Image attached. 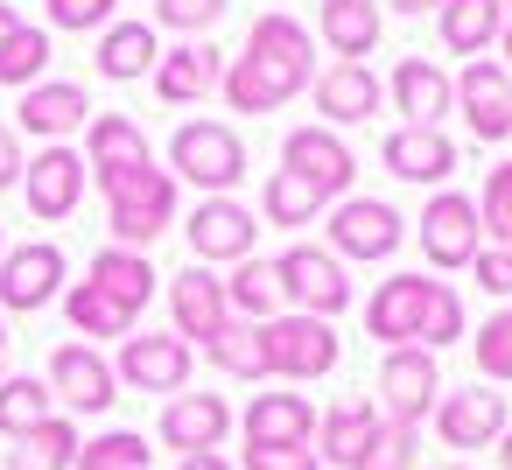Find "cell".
Returning a JSON list of instances; mask_svg holds the SVG:
<instances>
[{
	"instance_id": "55",
	"label": "cell",
	"mask_w": 512,
	"mask_h": 470,
	"mask_svg": "<svg viewBox=\"0 0 512 470\" xmlns=\"http://www.w3.org/2000/svg\"><path fill=\"white\" fill-rule=\"evenodd\" d=\"M498 43H505V57H512V22H505V36H498Z\"/></svg>"
},
{
	"instance_id": "15",
	"label": "cell",
	"mask_w": 512,
	"mask_h": 470,
	"mask_svg": "<svg viewBox=\"0 0 512 470\" xmlns=\"http://www.w3.org/2000/svg\"><path fill=\"white\" fill-rule=\"evenodd\" d=\"M456 113L477 141H505L512 134V71L498 57H470L456 78Z\"/></svg>"
},
{
	"instance_id": "52",
	"label": "cell",
	"mask_w": 512,
	"mask_h": 470,
	"mask_svg": "<svg viewBox=\"0 0 512 470\" xmlns=\"http://www.w3.org/2000/svg\"><path fill=\"white\" fill-rule=\"evenodd\" d=\"M15 29H22V15H15V8H8V0H0V43H8V36H15Z\"/></svg>"
},
{
	"instance_id": "53",
	"label": "cell",
	"mask_w": 512,
	"mask_h": 470,
	"mask_svg": "<svg viewBox=\"0 0 512 470\" xmlns=\"http://www.w3.org/2000/svg\"><path fill=\"white\" fill-rule=\"evenodd\" d=\"M498 463H505V470H512V428H505V435H498Z\"/></svg>"
},
{
	"instance_id": "25",
	"label": "cell",
	"mask_w": 512,
	"mask_h": 470,
	"mask_svg": "<svg viewBox=\"0 0 512 470\" xmlns=\"http://www.w3.org/2000/svg\"><path fill=\"white\" fill-rule=\"evenodd\" d=\"M218 78H225V50H211V43H176V50L155 64V92H162L169 106H197V99H211Z\"/></svg>"
},
{
	"instance_id": "40",
	"label": "cell",
	"mask_w": 512,
	"mask_h": 470,
	"mask_svg": "<svg viewBox=\"0 0 512 470\" xmlns=\"http://www.w3.org/2000/svg\"><path fill=\"white\" fill-rule=\"evenodd\" d=\"M78 470H148V442L134 428H106V435L78 442Z\"/></svg>"
},
{
	"instance_id": "49",
	"label": "cell",
	"mask_w": 512,
	"mask_h": 470,
	"mask_svg": "<svg viewBox=\"0 0 512 470\" xmlns=\"http://www.w3.org/2000/svg\"><path fill=\"white\" fill-rule=\"evenodd\" d=\"M22 169H29L22 134H15V127H0V190H8V183H22Z\"/></svg>"
},
{
	"instance_id": "50",
	"label": "cell",
	"mask_w": 512,
	"mask_h": 470,
	"mask_svg": "<svg viewBox=\"0 0 512 470\" xmlns=\"http://www.w3.org/2000/svg\"><path fill=\"white\" fill-rule=\"evenodd\" d=\"M176 470H232V463H225V456H218V449H204V456H183V463H176Z\"/></svg>"
},
{
	"instance_id": "19",
	"label": "cell",
	"mask_w": 512,
	"mask_h": 470,
	"mask_svg": "<svg viewBox=\"0 0 512 470\" xmlns=\"http://www.w3.org/2000/svg\"><path fill=\"white\" fill-rule=\"evenodd\" d=\"M309 99H316L323 127L337 134V127H365V120H379V99H386V85L372 78V64H330V71H316Z\"/></svg>"
},
{
	"instance_id": "37",
	"label": "cell",
	"mask_w": 512,
	"mask_h": 470,
	"mask_svg": "<svg viewBox=\"0 0 512 470\" xmlns=\"http://www.w3.org/2000/svg\"><path fill=\"white\" fill-rule=\"evenodd\" d=\"M316 218H323V197H316L302 176L274 169V176H267V190H260V225H281V232H295V225H316Z\"/></svg>"
},
{
	"instance_id": "51",
	"label": "cell",
	"mask_w": 512,
	"mask_h": 470,
	"mask_svg": "<svg viewBox=\"0 0 512 470\" xmlns=\"http://www.w3.org/2000/svg\"><path fill=\"white\" fill-rule=\"evenodd\" d=\"M379 8H393V15H428V8H442V0H379Z\"/></svg>"
},
{
	"instance_id": "44",
	"label": "cell",
	"mask_w": 512,
	"mask_h": 470,
	"mask_svg": "<svg viewBox=\"0 0 512 470\" xmlns=\"http://www.w3.org/2000/svg\"><path fill=\"white\" fill-rule=\"evenodd\" d=\"M456 337H463V302H456V288H449V281H435V288H428V316H421V337H414V344H421V351H442V344H456Z\"/></svg>"
},
{
	"instance_id": "26",
	"label": "cell",
	"mask_w": 512,
	"mask_h": 470,
	"mask_svg": "<svg viewBox=\"0 0 512 470\" xmlns=\"http://www.w3.org/2000/svg\"><path fill=\"white\" fill-rule=\"evenodd\" d=\"M316 29H323V43L337 50V64H365V57L379 50L386 15H379V0H323V8H316Z\"/></svg>"
},
{
	"instance_id": "22",
	"label": "cell",
	"mask_w": 512,
	"mask_h": 470,
	"mask_svg": "<svg viewBox=\"0 0 512 470\" xmlns=\"http://www.w3.org/2000/svg\"><path fill=\"white\" fill-rule=\"evenodd\" d=\"M169 309H176V337L183 344H211L225 323H232V302H225V281L211 267H183L169 281Z\"/></svg>"
},
{
	"instance_id": "21",
	"label": "cell",
	"mask_w": 512,
	"mask_h": 470,
	"mask_svg": "<svg viewBox=\"0 0 512 470\" xmlns=\"http://www.w3.org/2000/svg\"><path fill=\"white\" fill-rule=\"evenodd\" d=\"M428 274H393V281H379L372 288V302H365V330L386 344V351H400V344H414L421 337V316H428Z\"/></svg>"
},
{
	"instance_id": "36",
	"label": "cell",
	"mask_w": 512,
	"mask_h": 470,
	"mask_svg": "<svg viewBox=\"0 0 512 470\" xmlns=\"http://www.w3.org/2000/svg\"><path fill=\"white\" fill-rule=\"evenodd\" d=\"M8 470H78V428H71V414H57L36 435H22L8 449Z\"/></svg>"
},
{
	"instance_id": "29",
	"label": "cell",
	"mask_w": 512,
	"mask_h": 470,
	"mask_svg": "<svg viewBox=\"0 0 512 470\" xmlns=\"http://www.w3.org/2000/svg\"><path fill=\"white\" fill-rule=\"evenodd\" d=\"M155 64H162V36H155V22H120V29L99 36V78H113V85L155 78Z\"/></svg>"
},
{
	"instance_id": "38",
	"label": "cell",
	"mask_w": 512,
	"mask_h": 470,
	"mask_svg": "<svg viewBox=\"0 0 512 470\" xmlns=\"http://www.w3.org/2000/svg\"><path fill=\"white\" fill-rule=\"evenodd\" d=\"M204 358L218 365V372H232V379H267V351H260V323H225L211 344H204Z\"/></svg>"
},
{
	"instance_id": "8",
	"label": "cell",
	"mask_w": 512,
	"mask_h": 470,
	"mask_svg": "<svg viewBox=\"0 0 512 470\" xmlns=\"http://www.w3.org/2000/svg\"><path fill=\"white\" fill-rule=\"evenodd\" d=\"M246 57L267 64V71L288 85V99L316 85V43H309V29H302L288 8H267V15L246 29Z\"/></svg>"
},
{
	"instance_id": "5",
	"label": "cell",
	"mask_w": 512,
	"mask_h": 470,
	"mask_svg": "<svg viewBox=\"0 0 512 470\" xmlns=\"http://www.w3.org/2000/svg\"><path fill=\"white\" fill-rule=\"evenodd\" d=\"M435 400H442L435 351L400 344V351H386V358H379V414H386V421L421 428V421H435Z\"/></svg>"
},
{
	"instance_id": "48",
	"label": "cell",
	"mask_w": 512,
	"mask_h": 470,
	"mask_svg": "<svg viewBox=\"0 0 512 470\" xmlns=\"http://www.w3.org/2000/svg\"><path fill=\"white\" fill-rule=\"evenodd\" d=\"M239 463H246V470H323L316 442H295V449H246Z\"/></svg>"
},
{
	"instance_id": "34",
	"label": "cell",
	"mask_w": 512,
	"mask_h": 470,
	"mask_svg": "<svg viewBox=\"0 0 512 470\" xmlns=\"http://www.w3.org/2000/svg\"><path fill=\"white\" fill-rule=\"evenodd\" d=\"M225 302H232L246 323H274V316L288 309V302H281V274H274V260H260V253L239 260L232 281H225Z\"/></svg>"
},
{
	"instance_id": "4",
	"label": "cell",
	"mask_w": 512,
	"mask_h": 470,
	"mask_svg": "<svg viewBox=\"0 0 512 470\" xmlns=\"http://www.w3.org/2000/svg\"><path fill=\"white\" fill-rule=\"evenodd\" d=\"M274 274H281V302L295 316H323L330 323V316L351 309V281H344V260L330 246H288L274 260Z\"/></svg>"
},
{
	"instance_id": "30",
	"label": "cell",
	"mask_w": 512,
	"mask_h": 470,
	"mask_svg": "<svg viewBox=\"0 0 512 470\" xmlns=\"http://www.w3.org/2000/svg\"><path fill=\"white\" fill-rule=\"evenodd\" d=\"M435 22H442V43L456 57H484L505 36V0H442Z\"/></svg>"
},
{
	"instance_id": "54",
	"label": "cell",
	"mask_w": 512,
	"mask_h": 470,
	"mask_svg": "<svg viewBox=\"0 0 512 470\" xmlns=\"http://www.w3.org/2000/svg\"><path fill=\"white\" fill-rule=\"evenodd\" d=\"M435 470H470V463H463V456H449V463H435Z\"/></svg>"
},
{
	"instance_id": "28",
	"label": "cell",
	"mask_w": 512,
	"mask_h": 470,
	"mask_svg": "<svg viewBox=\"0 0 512 470\" xmlns=\"http://www.w3.org/2000/svg\"><path fill=\"white\" fill-rule=\"evenodd\" d=\"M379 421H386V414H379L372 400H337V407H323V421H316V456L337 463V470H351V463L372 449Z\"/></svg>"
},
{
	"instance_id": "23",
	"label": "cell",
	"mask_w": 512,
	"mask_h": 470,
	"mask_svg": "<svg viewBox=\"0 0 512 470\" xmlns=\"http://www.w3.org/2000/svg\"><path fill=\"white\" fill-rule=\"evenodd\" d=\"M386 92H393V106L407 113L400 127H435V120L456 106V78H449L442 64H428V57H400L393 78H386Z\"/></svg>"
},
{
	"instance_id": "10",
	"label": "cell",
	"mask_w": 512,
	"mask_h": 470,
	"mask_svg": "<svg viewBox=\"0 0 512 470\" xmlns=\"http://www.w3.org/2000/svg\"><path fill=\"white\" fill-rule=\"evenodd\" d=\"M57 295H64V246H50V239L8 246V260H0V316H29Z\"/></svg>"
},
{
	"instance_id": "46",
	"label": "cell",
	"mask_w": 512,
	"mask_h": 470,
	"mask_svg": "<svg viewBox=\"0 0 512 470\" xmlns=\"http://www.w3.org/2000/svg\"><path fill=\"white\" fill-rule=\"evenodd\" d=\"M113 8H120V0H43L50 29H64V36H78V29H106Z\"/></svg>"
},
{
	"instance_id": "17",
	"label": "cell",
	"mask_w": 512,
	"mask_h": 470,
	"mask_svg": "<svg viewBox=\"0 0 512 470\" xmlns=\"http://www.w3.org/2000/svg\"><path fill=\"white\" fill-rule=\"evenodd\" d=\"M43 379H50V393L64 400V414H106V407H113V386H120V372H113L92 344H57Z\"/></svg>"
},
{
	"instance_id": "9",
	"label": "cell",
	"mask_w": 512,
	"mask_h": 470,
	"mask_svg": "<svg viewBox=\"0 0 512 470\" xmlns=\"http://www.w3.org/2000/svg\"><path fill=\"white\" fill-rule=\"evenodd\" d=\"M85 183H92V169H85V155H78L71 141H50V148L29 155V169H22V197H29V211H36L43 225H64V218L78 211Z\"/></svg>"
},
{
	"instance_id": "1",
	"label": "cell",
	"mask_w": 512,
	"mask_h": 470,
	"mask_svg": "<svg viewBox=\"0 0 512 470\" xmlns=\"http://www.w3.org/2000/svg\"><path fill=\"white\" fill-rule=\"evenodd\" d=\"M169 169H176V183H197L204 197H232L246 176V141L225 120H183L169 141Z\"/></svg>"
},
{
	"instance_id": "57",
	"label": "cell",
	"mask_w": 512,
	"mask_h": 470,
	"mask_svg": "<svg viewBox=\"0 0 512 470\" xmlns=\"http://www.w3.org/2000/svg\"><path fill=\"white\" fill-rule=\"evenodd\" d=\"M0 260H8V232H0Z\"/></svg>"
},
{
	"instance_id": "27",
	"label": "cell",
	"mask_w": 512,
	"mask_h": 470,
	"mask_svg": "<svg viewBox=\"0 0 512 470\" xmlns=\"http://www.w3.org/2000/svg\"><path fill=\"white\" fill-rule=\"evenodd\" d=\"M379 155H386V169H393L400 183H442V176L456 169V148H449L442 127H393Z\"/></svg>"
},
{
	"instance_id": "39",
	"label": "cell",
	"mask_w": 512,
	"mask_h": 470,
	"mask_svg": "<svg viewBox=\"0 0 512 470\" xmlns=\"http://www.w3.org/2000/svg\"><path fill=\"white\" fill-rule=\"evenodd\" d=\"M43 71H50V29H36V22H22L8 43H0V85H43Z\"/></svg>"
},
{
	"instance_id": "16",
	"label": "cell",
	"mask_w": 512,
	"mask_h": 470,
	"mask_svg": "<svg viewBox=\"0 0 512 470\" xmlns=\"http://www.w3.org/2000/svg\"><path fill=\"white\" fill-rule=\"evenodd\" d=\"M120 379L134 386V393H183L190 386V344L176 337V330H134L127 344H120Z\"/></svg>"
},
{
	"instance_id": "47",
	"label": "cell",
	"mask_w": 512,
	"mask_h": 470,
	"mask_svg": "<svg viewBox=\"0 0 512 470\" xmlns=\"http://www.w3.org/2000/svg\"><path fill=\"white\" fill-rule=\"evenodd\" d=\"M470 274H477V288H484V295L512 302V246H484V253L470 260Z\"/></svg>"
},
{
	"instance_id": "2",
	"label": "cell",
	"mask_w": 512,
	"mask_h": 470,
	"mask_svg": "<svg viewBox=\"0 0 512 470\" xmlns=\"http://www.w3.org/2000/svg\"><path fill=\"white\" fill-rule=\"evenodd\" d=\"M260 351H267V379L309 386V379H330V365H337V330H330L323 316L281 309L274 323H260Z\"/></svg>"
},
{
	"instance_id": "41",
	"label": "cell",
	"mask_w": 512,
	"mask_h": 470,
	"mask_svg": "<svg viewBox=\"0 0 512 470\" xmlns=\"http://www.w3.org/2000/svg\"><path fill=\"white\" fill-rule=\"evenodd\" d=\"M477 225H484V246H512V162H498L477 190Z\"/></svg>"
},
{
	"instance_id": "18",
	"label": "cell",
	"mask_w": 512,
	"mask_h": 470,
	"mask_svg": "<svg viewBox=\"0 0 512 470\" xmlns=\"http://www.w3.org/2000/svg\"><path fill=\"white\" fill-rule=\"evenodd\" d=\"M316 400L309 393H253L246 400V414H239V435H246V449H295V442H316Z\"/></svg>"
},
{
	"instance_id": "20",
	"label": "cell",
	"mask_w": 512,
	"mask_h": 470,
	"mask_svg": "<svg viewBox=\"0 0 512 470\" xmlns=\"http://www.w3.org/2000/svg\"><path fill=\"white\" fill-rule=\"evenodd\" d=\"M15 127L36 134L43 148H50V141H71L78 127H92V99H85V85H71V78H43V85L22 92Z\"/></svg>"
},
{
	"instance_id": "3",
	"label": "cell",
	"mask_w": 512,
	"mask_h": 470,
	"mask_svg": "<svg viewBox=\"0 0 512 470\" xmlns=\"http://www.w3.org/2000/svg\"><path fill=\"white\" fill-rule=\"evenodd\" d=\"M106 225H113V246L148 253V246L176 225V176H169V169H141V176H127L120 190H106Z\"/></svg>"
},
{
	"instance_id": "6",
	"label": "cell",
	"mask_w": 512,
	"mask_h": 470,
	"mask_svg": "<svg viewBox=\"0 0 512 470\" xmlns=\"http://www.w3.org/2000/svg\"><path fill=\"white\" fill-rule=\"evenodd\" d=\"M414 232H421V253H428V267H470V260L484 253L477 197H463V190H435V197L421 204Z\"/></svg>"
},
{
	"instance_id": "14",
	"label": "cell",
	"mask_w": 512,
	"mask_h": 470,
	"mask_svg": "<svg viewBox=\"0 0 512 470\" xmlns=\"http://www.w3.org/2000/svg\"><path fill=\"white\" fill-rule=\"evenodd\" d=\"M435 435H442V449H498V435H505V393H491V386H456V393H442L435 400Z\"/></svg>"
},
{
	"instance_id": "45",
	"label": "cell",
	"mask_w": 512,
	"mask_h": 470,
	"mask_svg": "<svg viewBox=\"0 0 512 470\" xmlns=\"http://www.w3.org/2000/svg\"><path fill=\"white\" fill-rule=\"evenodd\" d=\"M414 456H421V442H414V428H400V421H379V435H372V449L351 463V470H414Z\"/></svg>"
},
{
	"instance_id": "13",
	"label": "cell",
	"mask_w": 512,
	"mask_h": 470,
	"mask_svg": "<svg viewBox=\"0 0 512 470\" xmlns=\"http://www.w3.org/2000/svg\"><path fill=\"white\" fill-rule=\"evenodd\" d=\"M323 232H330V253H337V260H386L407 225H400V211H393L386 197H344Z\"/></svg>"
},
{
	"instance_id": "33",
	"label": "cell",
	"mask_w": 512,
	"mask_h": 470,
	"mask_svg": "<svg viewBox=\"0 0 512 470\" xmlns=\"http://www.w3.org/2000/svg\"><path fill=\"white\" fill-rule=\"evenodd\" d=\"M64 316L78 323V337H134V323H141V316H134L127 302H113L99 281H71V288H64Z\"/></svg>"
},
{
	"instance_id": "31",
	"label": "cell",
	"mask_w": 512,
	"mask_h": 470,
	"mask_svg": "<svg viewBox=\"0 0 512 470\" xmlns=\"http://www.w3.org/2000/svg\"><path fill=\"white\" fill-rule=\"evenodd\" d=\"M85 281H99V288H106L113 302H127L134 316H141V309L155 302V288H162V274L148 267V253H127V246H99Z\"/></svg>"
},
{
	"instance_id": "58",
	"label": "cell",
	"mask_w": 512,
	"mask_h": 470,
	"mask_svg": "<svg viewBox=\"0 0 512 470\" xmlns=\"http://www.w3.org/2000/svg\"><path fill=\"white\" fill-rule=\"evenodd\" d=\"M505 22H512V0H505Z\"/></svg>"
},
{
	"instance_id": "32",
	"label": "cell",
	"mask_w": 512,
	"mask_h": 470,
	"mask_svg": "<svg viewBox=\"0 0 512 470\" xmlns=\"http://www.w3.org/2000/svg\"><path fill=\"white\" fill-rule=\"evenodd\" d=\"M43 421H57V393H50V379L8 372V379H0V435L22 442V435H36Z\"/></svg>"
},
{
	"instance_id": "24",
	"label": "cell",
	"mask_w": 512,
	"mask_h": 470,
	"mask_svg": "<svg viewBox=\"0 0 512 470\" xmlns=\"http://www.w3.org/2000/svg\"><path fill=\"white\" fill-rule=\"evenodd\" d=\"M162 442L169 449H183V456H204V449H218L225 442V428H232V407L218 400V393H176L169 407H162Z\"/></svg>"
},
{
	"instance_id": "56",
	"label": "cell",
	"mask_w": 512,
	"mask_h": 470,
	"mask_svg": "<svg viewBox=\"0 0 512 470\" xmlns=\"http://www.w3.org/2000/svg\"><path fill=\"white\" fill-rule=\"evenodd\" d=\"M0 351H8V316H0Z\"/></svg>"
},
{
	"instance_id": "43",
	"label": "cell",
	"mask_w": 512,
	"mask_h": 470,
	"mask_svg": "<svg viewBox=\"0 0 512 470\" xmlns=\"http://www.w3.org/2000/svg\"><path fill=\"white\" fill-rule=\"evenodd\" d=\"M218 22H225V0H155V36L169 29V36L197 43V36L218 29Z\"/></svg>"
},
{
	"instance_id": "42",
	"label": "cell",
	"mask_w": 512,
	"mask_h": 470,
	"mask_svg": "<svg viewBox=\"0 0 512 470\" xmlns=\"http://www.w3.org/2000/svg\"><path fill=\"white\" fill-rule=\"evenodd\" d=\"M470 351H477V372L484 379H512V302H498L484 316V330L470 337Z\"/></svg>"
},
{
	"instance_id": "35",
	"label": "cell",
	"mask_w": 512,
	"mask_h": 470,
	"mask_svg": "<svg viewBox=\"0 0 512 470\" xmlns=\"http://www.w3.org/2000/svg\"><path fill=\"white\" fill-rule=\"evenodd\" d=\"M218 99H225L232 113H274V106H288V85H281L267 64L232 57V64H225V78H218Z\"/></svg>"
},
{
	"instance_id": "7",
	"label": "cell",
	"mask_w": 512,
	"mask_h": 470,
	"mask_svg": "<svg viewBox=\"0 0 512 470\" xmlns=\"http://www.w3.org/2000/svg\"><path fill=\"white\" fill-rule=\"evenodd\" d=\"M281 169L288 176H302L323 204H344L351 197V183H358V162H351V148L316 120V127H295L288 141H281Z\"/></svg>"
},
{
	"instance_id": "12",
	"label": "cell",
	"mask_w": 512,
	"mask_h": 470,
	"mask_svg": "<svg viewBox=\"0 0 512 470\" xmlns=\"http://www.w3.org/2000/svg\"><path fill=\"white\" fill-rule=\"evenodd\" d=\"M85 169H92L99 190H120L127 176L155 169L141 120H127V113H92V127H85Z\"/></svg>"
},
{
	"instance_id": "11",
	"label": "cell",
	"mask_w": 512,
	"mask_h": 470,
	"mask_svg": "<svg viewBox=\"0 0 512 470\" xmlns=\"http://www.w3.org/2000/svg\"><path fill=\"white\" fill-rule=\"evenodd\" d=\"M183 239H190V253H197V267H211V260H253V246H260V218L239 204V197H204L197 211H190V225H183Z\"/></svg>"
}]
</instances>
